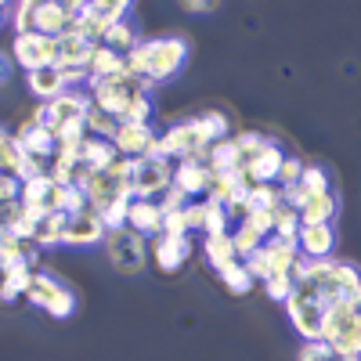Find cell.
Returning <instances> with one entry per match:
<instances>
[{
  "mask_svg": "<svg viewBox=\"0 0 361 361\" xmlns=\"http://www.w3.org/2000/svg\"><path fill=\"white\" fill-rule=\"evenodd\" d=\"M293 286L318 296L325 307L361 293V271L347 260H300L293 267Z\"/></svg>",
  "mask_w": 361,
  "mask_h": 361,
  "instance_id": "obj_1",
  "label": "cell"
},
{
  "mask_svg": "<svg viewBox=\"0 0 361 361\" xmlns=\"http://www.w3.org/2000/svg\"><path fill=\"white\" fill-rule=\"evenodd\" d=\"M188 58V44L177 37H163V40H141L130 54H127V73L130 76H145L152 83H163L170 76L180 73Z\"/></svg>",
  "mask_w": 361,
  "mask_h": 361,
  "instance_id": "obj_2",
  "label": "cell"
},
{
  "mask_svg": "<svg viewBox=\"0 0 361 361\" xmlns=\"http://www.w3.org/2000/svg\"><path fill=\"white\" fill-rule=\"evenodd\" d=\"M90 83V102H94V109H102L105 116H112L116 123L127 116V109L148 94V87H152V80L145 76H130L127 69L116 73V76H105V80H87Z\"/></svg>",
  "mask_w": 361,
  "mask_h": 361,
  "instance_id": "obj_3",
  "label": "cell"
},
{
  "mask_svg": "<svg viewBox=\"0 0 361 361\" xmlns=\"http://www.w3.org/2000/svg\"><path fill=\"white\" fill-rule=\"evenodd\" d=\"M322 343L350 357H361V293H354L350 300H340V304L325 311Z\"/></svg>",
  "mask_w": 361,
  "mask_h": 361,
  "instance_id": "obj_4",
  "label": "cell"
},
{
  "mask_svg": "<svg viewBox=\"0 0 361 361\" xmlns=\"http://www.w3.org/2000/svg\"><path fill=\"white\" fill-rule=\"evenodd\" d=\"M300 260H304V257H300V246L296 243H286V238L271 235L253 257H246V267H250L253 279L267 282V279H275V275H293V267Z\"/></svg>",
  "mask_w": 361,
  "mask_h": 361,
  "instance_id": "obj_5",
  "label": "cell"
},
{
  "mask_svg": "<svg viewBox=\"0 0 361 361\" xmlns=\"http://www.w3.org/2000/svg\"><path fill=\"white\" fill-rule=\"evenodd\" d=\"M105 253L119 275H137L145 267V257H148V243L134 228H116L105 235Z\"/></svg>",
  "mask_w": 361,
  "mask_h": 361,
  "instance_id": "obj_6",
  "label": "cell"
},
{
  "mask_svg": "<svg viewBox=\"0 0 361 361\" xmlns=\"http://www.w3.org/2000/svg\"><path fill=\"white\" fill-rule=\"evenodd\" d=\"M325 304L318 296H311V293H304V289H296L293 286V293H289V300H286V314H289V322H293V329L300 336H304L307 343L311 340H322V325H325Z\"/></svg>",
  "mask_w": 361,
  "mask_h": 361,
  "instance_id": "obj_7",
  "label": "cell"
},
{
  "mask_svg": "<svg viewBox=\"0 0 361 361\" xmlns=\"http://www.w3.org/2000/svg\"><path fill=\"white\" fill-rule=\"evenodd\" d=\"M15 66L25 73H44L58 66V40L44 33H22L15 37Z\"/></svg>",
  "mask_w": 361,
  "mask_h": 361,
  "instance_id": "obj_8",
  "label": "cell"
},
{
  "mask_svg": "<svg viewBox=\"0 0 361 361\" xmlns=\"http://www.w3.org/2000/svg\"><path fill=\"white\" fill-rule=\"evenodd\" d=\"M25 296H29V304L40 307V311H47L51 318H66V314H73V307H76L73 293L58 282V279H51V275H33Z\"/></svg>",
  "mask_w": 361,
  "mask_h": 361,
  "instance_id": "obj_9",
  "label": "cell"
},
{
  "mask_svg": "<svg viewBox=\"0 0 361 361\" xmlns=\"http://www.w3.org/2000/svg\"><path fill=\"white\" fill-rule=\"evenodd\" d=\"M173 185V163L170 159H137L134 170V199H156Z\"/></svg>",
  "mask_w": 361,
  "mask_h": 361,
  "instance_id": "obj_10",
  "label": "cell"
},
{
  "mask_svg": "<svg viewBox=\"0 0 361 361\" xmlns=\"http://www.w3.org/2000/svg\"><path fill=\"white\" fill-rule=\"evenodd\" d=\"M282 163H286L282 148L271 145V141H264L257 152H250V156L243 159V173L250 177V185H271V180H279Z\"/></svg>",
  "mask_w": 361,
  "mask_h": 361,
  "instance_id": "obj_11",
  "label": "cell"
},
{
  "mask_svg": "<svg viewBox=\"0 0 361 361\" xmlns=\"http://www.w3.org/2000/svg\"><path fill=\"white\" fill-rule=\"evenodd\" d=\"M112 145L123 159H145L148 148L156 145V134L148 123H119L116 134H112Z\"/></svg>",
  "mask_w": 361,
  "mask_h": 361,
  "instance_id": "obj_12",
  "label": "cell"
},
{
  "mask_svg": "<svg viewBox=\"0 0 361 361\" xmlns=\"http://www.w3.org/2000/svg\"><path fill=\"white\" fill-rule=\"evenodd\" d=\"M296 246H300L304 260H329L333 246H336V231H333V224H300Z\"/></svg>",
  "mask_w": 361,
  "mask_h": 361,
  "instance_id": "obj_13",
  "label": "cell"
},
{
  "mask_svg": "<svg viewBox=\"0 0 361 361\" xmlns=\"http://www.w3.org/2000/svg\"><path fill=\"white\" fill-rule=\"evenodd\" d=\"M90 54H94V44H87L76 33H62V37H58V66L54 69L58 73H87Z\"/></svg>",
  "mask_w": 361,
  "mask_h": 361,
  "instance_id": "obj_14",
  "label": "cell"
},
{
  "mask_svg": "<svg viewBox=\"0 0 361 361\" xmlns=\"http://www.w3.org/2000/svg\"><path fill=\"white\" fill-rule=\"evenodd\" d=\"M15 141H18V148L25 156H33V159H40V163H47V159H54V152H58V145H54V134L47 130V127H40V123H22V130L15 134Z\"/></svg>",
  "mask_w": 361,
  "mask_h": 361,
  "instance_id": "obj_15",
  "label": "cell"
},
{
  "mask_svg": "<svg viewBox=\"0 0 361 361\" xmlns=\"http://www.w3.org/2000/svg\"><path fill=\"white\" fill-rule=\"evenodd\" d=\"M109 235V228L102 224V217L94 209H83V214L69 217V228H66V246H94Z\"/></svg>",
  "mask_w": 361,
  "mask_h": 361,
  "instance_id": "obj_16",
  "label": "cell"
},
{
  "mask_svg": "<svg viewBox=\"0 0 361 361\" xmlns=\"http://www.w3.org/2000/svg\"><path fill=\"white\" fill-rule=\"evenodd\" d=\"M127 228H134L137 235H163V206H159V199H134L130 214H127Z\"/></svg>",
  "mask_w": 361,
  "mask_h": 361,
  "instance_id": "obj_17",
  "label": "cell"
},
{
  "mask_svg": "<svg viewBox=\"0 0 361 361\" xmlns=\"http://www.w3.org/2000/svg\"><path fill=\"white\" fill-rule=\"evenodd\" d=\"M69 29V15H66V4L62 0H37V18H33V33H44V37H62Z\"/></svg>",
  "mask_w": 361,
  "mask_h": 361,
  "instance_id": "obj_18",
  "label": "cell"
},
{
  "mask_svg": "<svg viewBox=\"0 0 361 361\" xmlns=\"http://www.w3.org/2000/svg\"><path fill=\"white\" fill-rule=\"evenodd\" d=\"M173 185L185 195H202V192H209V185H214V170H209L206 163H177L173 166Z\"/></svg>",
  "mask_w": 361,
  "mask_h": 361,
  "instance_id": "obj_19",
  "label": "cell"
},
{
  "mask_svg": "<svg viewBox=\"0 0 361 361\" xmlns=\"http://www.w3.org/2000/svg\"><path fill=\"white\" fill-rule=\"evenodd\" d=\"M188 238H177V235H156V243H152V253L156 257V264H159V271H177L180 264L188 260Z\"/></svg>",
  "mask_w": 361,
  "mask_h": 361,
  "instance_id": "obj_20",
  "label": "cell"
},
{
  "mask_svg": "<svg viewBox=\"0 0 361 361\" xmlns=\"http://www.w3.org/2000/svg\"><path fill=\"white\" fill-rule=\"evenodd\" d=\"M116 159H119V152H116L112 141L90 137V134L83 137V145H80V166H87V170H109Z\"/></svg>",
  "mask_w": 361,
  "mask_h": 361,
  "instance_id": "obj_21",
  "label": "cell"
},
{
  "mask_svg": "<svg viewBox=\"0 0 361 361\" xmlns=\"http://www.w3.org/2000/svg\"><path fill=\"white\" fill-rule=\"evenodd\" d=\"M206 166L214 170V173H235V170H243V148H238L235 137H221L209 145V159Z\"/></svg>",
  "mask_w": 361,
  "mask_h": 361,
  "instance_id": "obj_22",
  "label": "cell"
},
{
  "mask_svg": "<svg viewBox=\"0 0 361 361\" xmlns=\"http://www.w3.org/2000/svg\"><path fill=\"white\" fill-rule=\"evenodd\" d=\"M188 130H192V137H195L202 148H209L214 141H221V137L228 134V119H224L221 112H202V116L188 119Z\"/></svg>",
  "mask_w": 361,
  "mask_h": 361,
  "instance_id": "obj_23",
  "label": "cell"
},
{
  "mask_svg": "<svg viewBox=\"0 0 361 361\" xmlns=\"http://www.w3.org/2000/svg\"><path fill=\"white\" fill-rule=\"evenodd\" d=\"M123 69H127V54H119V51H112V47H105V44L94 47V54H90V66H87L90 80H105V76H116V73H123Z\"/></svg>",
  "mask_w": 361,
  "mask_h": 361,
  "instance_id": "obj_24",
  "label": "cell"
},
{
  "mask_svg": "<svg viewBox=\"0 0 361 361\" xmlns=\"http://www.w3.org/2000/svg\"><path fill=\"white\" fill-rule=\"evenodd\" d=\"M25 83H29V90H33V94L47 105V102H54V98H62L66 94V80H62V73L58 69H44V73H29L25 76Z\"/></svg>",
  "mask_w": 361,
  "mask_h": 361,
  "instance_id": "obj_25",
  "label": "cell"
},
{
  "mask_svg": "<svg viewBox=\"0 0 361 361\" xmlns=\"http://www.w3.org/2000/svg\"><path fill=\"white\" fill-rule=\"evenodd\" d=\"M206 260L214 264L217 271H224L228 264H235L238 253H235L231 235H206Z\"/></svg>",
  "mask_w": 361,
  "mask_h": 361,
  "instance_id": "obj_26",
  "label": "cell"
},
{
  "mask_svg": "<svg viewBox=\"0 0 361 361\" xmlns=\"http://www.w3.org/2000/svg\"><path fill=\"white\" fill-rule=\"evenodd\" d=\"M66 228H69V214H47L37 228V243L40 246H66Z\"/></svg>",
  "mask_w": 361,
  "mask_h": 361,
  "instance_id": "obj_27",
  "label": "cell"
},
{
  "mask_svg": "<svg viewBox=\"0 0 361 361\" xmlns=\"http://www.w3.org/2000/svg\"><path fill=\"white\" fill-rule=\"evenodd\" d=\"M29 282H33V271H29V264H18V267H11V271L0 275V296L15 300V296L29 293Z\"/></svg>",
  "mask_w": 361,
  "mask_h": 361,
  "instance_id": "obj_28",
  "label": "cell"
},
{
  "mask_svg": "<svg viewBox=\"0 0 361 361\" xmlns=\"http://www.w3.org/2000/svg\"><path fill=\"white\" fill-rule=\"evenodd\" d=\"M231 243H235V253H238V260H246V257H253L264 243H267V238L250 224V221H243V224H238L235 231H231Z\"/></svg>",
  "mask_w": 361,
  "mask_h": 361,
  "instance_id": "obj_29",
  "label": "cell"
},
{
  "mask_svg": "<svg viewBox=\"0 0 361 361\" xmlns=\"http://www.w3.org/2000/svg\"><path fill=\"white\" fill-rule=\"evenodd\" d=\"M221 282L228 286V293H235V296H243V293H250L253 289V275H250V267H246V260H235V264H228L224 271H221Z\"/></svg>",
  "mask_w": 361,
  "mask_h": 361,
  "instance_id": "obj_30",
  "label": "cell"
},
{
  "mask_svg": "<svg viewBox=\"0 0 361 361\" xmlns=\"http://www.w3.org/2000/svg\"><path fill=\"white\" fill-rule=\"evenodd\" d=\"M300 224H304V221H300V214H296V209L293 206H275V238H286V243H296V238H300Z\"/></svg>",
  "mask_w": 361,
  "mask_h": 361,
  "instance_id": "obj_31",
  "label": "cell"
},
{
  "mask_svg": "<svg viewBox=\"0 0 361 361\" xmlns=\"http://www.w3.org/2000/svg\"><path fill=\"white\" fill-rule=\"evenodd\" d=\"M22 159H25V152L18 148V141L11 137V134H4L0 130V173H18V166H22Z\"/></svg>",
  "mask_w": 361,
  "mask_h": 361,
  "instance_id": "obj_32",
  "label": "cell"
},
{
  "mask_svg": "<svg viewBox=\"0 0 361 361\" xmlns=\"http://www.w3.org/2000/svg\"><path fill=\"white\" fill-rule=\"evenodd\" d=\"M137 44H141V40L134 37L130 22H116L109 33H105V47H112V51H119V54H130Z\"/></svg>",
  "mask_w": 361,
  "mask_h": 361,
  "instance_id": "obj_33",
  "label": "cell"
},
{
  "mask_svg": "<svg viewBox=\"0 0 361 361\" xmlns=\"http://www.w3.org/2000/svg\"><path fill=\"white\" fill-rule=\"evenodd\" d=\"M300 361H361V357H350L343 350H333V347L322 343V340H311V343L300 347Z\"/></svg>",
  "mask_w": 361,
  "mask_h": 361,
  "instance_id": "obj_34",
  "label": "cell"
},
{
  "mask_svg": "<svg viewBox=\"0 0 361 361\" xmlns=\"http://www.w3.org/2000/svg\"><path fill=\"white\" fill-rule=\"evenodd\" d=\"M83 127H87V134L90 137H105V141H112V134H116V119L112 116H105L102 109H94L90 105V112H87V119H83Z\"/></svg>",
  "mask_w": 361,
  "mask_h": 361,
  "instance_id": "obj_35",
  "label": "cell"
},
{
  "mask_svg": "<svg viewBox=\"0 0 361 361\" xmlns=\"http://www.w3.org/2000/svg\"><path fill=\"white\" fill-rule=\"evenodd\" d=\"M18 264H25L22 243H18L15 235H4V238H0V275H4V271H11V267H18Z\"/></svg>",
  "mask_w": 361,
  "mask_h": 361,
  "instance_id": "obj_36",
  "label": "cell"
},
{
  "mask_svg": "<svg viewBox=\"0 0 361 361\" xmlns=\"http://www.w3.org/2000/svg\"><path fill=\"white\" fill-rule=\"evenodd\" d=\"M228 209L221 206V202H209L206 199V224H202V231L206 235H228Z\"/></svg>",
  "mask_w": 361,
  "mask_h": 361,
  "instance_id": "obj_37",
  "label": "cell"
},
{
  "mask_svg": "<svg viewBox=\"0 0 361 361\" xmlns=\"http://www.w3.org/2000/svg\"><path fill=\"white\" fill-rule=\"evenodd\" d=\"M300 188H304V195H325V192H333V188H329V177H325L322 166H304Z\"/></svg>",
  "mask_w": 361,
  "mask_h": 361,
  "instance_id": "obj_38",
  "label": "cell"
},
{
  "mask_svg": "<svg viewBox=\"0 0 361 361\" xmlns=\"http://www.w3.org/2000/svg\"><path fill=\"white\" fill-rule=\"evenodd\" d=\"M90 11H94L105 25H116V22H123V15H127V4L123 0H94V4H87Z\"/></svg>",
  "mask_w": 361,
  "mask_h": 361,
  "instance_id": "obj_39",
  "label": "cell"
},
{
  "mask_svg": "<svg viewBox=\"0 0 361 361\" xmlns=\"http://www.w3.org/2000/svg\"><path fill=\"white\" fill-rule=\"evenodd\" d=\"M51 185H54V180H51L47 173H44V177H33V180H25V185H22V202H44V206H47Z\"/></svg>",
  "mask_w": 361,
  "mask_h": 361,
  "instance_id": "obj_40",
  "label": "cell"
},
{
  "mask_svg": "<svg viewBox=\"0 0 361 361\" xmlns=\"http://www.w3.org/2000/svg\"><path fill=\"white\" fill-rule=\"evenodd\" d=\"M33 18H37V0H22L15 8V37L33 33Z\"/></svg>",
  "mask_w": 361,
  "mask_h": 361,
  "instance_id": "obj_41",
  "label": "cell"
},
{
  "mask_svg": "<svg viewBox=\"0 0 361 361\" xmlns=\"http://www.w3.org/2000/svg\"><path fill=\"white\" fill-rule=\"evenodd\" d=\"M282 206V192H275L271 185H253V209H275Z\"/></svg>",
  "mask_w": 361,
  "mask_h": 361,
  "instance_id": "obj_42",
  "label": "cell"
},
{
  "mask_svg": "<svg viewBox=\"0 0 361 361\" xmlns=\"http://www.w3.org/2000/svg\"><path fill=\"white\" fill-rule=\"evenodd\" d=\"M300 177H304V163L293 159V156H286V163H282V170H279V188L300 185Z\"/></svg>",
  "mask_w": 361,
  "mask_h": 361,
  "instance_id": "obj_43",
  "label": "cell"
},
{
  "mask_svg": "<svg viewBox=\"0 0 361 361\" xmlns=\"http://www.w3.org/2000/svg\"><path fill=\"white\" fill-rule=\"evenodd\" d=\"M264 293L271 296V300H289V293H293V275H275V279H267L264 282Z\"/></svg>",
  "mask_w": 361,
  "mask_h": 361,
  "instance_id": "obj_44",
  "label": "cell"
},
{
  "mask_svg": "<svg viewBox=\"0 0 361 361\" xmlns=\"http://www.w3.org/2000/svg\"><path fill=\"white\" fill-rule=\"evenodd\" d=\"M159 206H163V217H166V214H177V209H185V206H188V195L180 192L177 185H170V188L159 195Z\"/></svg>",
  "mask_w": 361,
  "mask_h": 361,
  "instance_id": "obj_45",
  "label": "cell"
},
{
  "mask_svg": "<svg viewBox=\"0 0 361 361\" xmlns=\"http://www.w3.org/2000/svg\"><path fill=\"white\" fill-rule=\"evenodd\" d=\"M188 217H185V209H177V214H166L163 217V235H177V238H188Z\"/></svg>",
  "mask_w": 361,
  "mask_h": 361,
  "instance_id": "obj_46",
  "label": "cell"
},
{
  "mask_svg": "<svg viewBox=\"0 0 361 361\" xmlns=\"http://www.w3.org/2000/svg\"><path fill=\"white\" fill-rule=\"evenodd\" d=\"M148 116H152V102H148V94H141V98L127 109V116L119 119V123H148Z\"/></svg>",
  "mask_w": 361,
  "mask_h": 361,
  "instance_id": "obj_47",
  "label": "cell"
},
{
  "mask_svg": "<svg viewBox=\"0 0 361 361\" xmlns=\"http://www.w3.org/2000/svg\"><path fill=\"white\" fill-rule=\"evenodd\" d=\"M22 199V180L11 173H0V202H18Z\"/></svg>",
  "mask_w": 361,
  "mask_h": 361,
  "instance_id": "obj_48",
  "label": "cell"
},
{
  "mask_svg": "<svg viewBox=\"0 0 361 361\" xmlns=\"http://www.w3.org/2000/svg\"><path fill=\"white\" fill-rule=\"evenodd\" d=\"M37 228H40V224H33L29 217H18V221L8 228V235H15L18 243H22V238H37Z\"/></svg>",
  "mask_w": 361,
  "mask_h": 361,
  "instance_id": "obj_49",
  "label": "cell"
},
{
  "mask_svg": "<svg viewBox=\"0 0 361 361\" xmlns=\"http://www.w3.org/2000/svg\"><path fill=\"white\" fill-rule=\"evenodd\" d=\"M185 217H188V228H202L206 224V202H188Z\"/></svg>",
  "mask_w": 361,
  "mask_h": 361,
  "instance_id": "obj_50",
  "label": "cell"
},
{
  "mask_svg": "<svg viewBox=\"0 0 361 361\" xmlns=\"http://www.w3.org/2000/svg\"><path fill=\"white\" fill-rule=\"evenodd\" d=\"M185 11H192V15H206V11H214V4H202V0H188Z\"/></svg>",
  "mask_w": 361,
  "mask_h": 361,
  "instance_id": "obj_51",
  "label": "cell"
},
{
  "mask_svg": "<svg viewBox=\"0 0 361 361\" xmlns=\"http://www.w3.org/2000/svg\"><path fill=\"white\" fill-rule=\"evenodd\" d=\"M0 80H4V58H0Z\"/></svg>",
  "mask_w": 361,
  "mask_h": 361,
  "instance_id": "obj_52",
  "label": "cell"
},
{
  "mask_svg": "<svg viewBox=\"0 0 361 361\" xmlns=\"http://www.w3.org/2000/svg\"><path fill=\"white\" fill-rule=\"evenodd\" d=\"M0 22H4V4H0Z\"/></svg>",
  "mask_w": 361,
  "mask_h": 361,
  "instance_id": "obj_53",
  "label": "cell"
}]
</instances>
